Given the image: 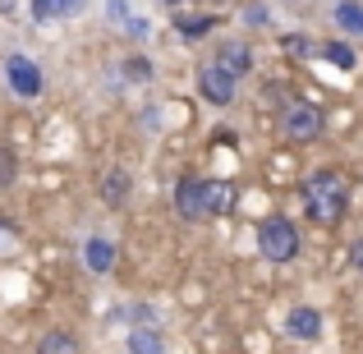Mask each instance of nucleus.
Returning a JSON list of instances; mask_svg holds the SVG:
<instances>
[{
  "label": "nucleus",
  "instance_id": "f8f14e48",
  "mask_svg": "<svg viewBox=\"0 0 363 354\" xmlns=\"http://www.w3.org/2000/svg\"><path fill=\"white\" fill-rule=\"evenodd\" d=\"M37 354H83V350L69 331H46V336L37 341Z\"/></svg>",
  "mask_w": 363,
  "mask_h": 354
},
{
  "label": "nucleus",
  "instance_id": "2eb2a0df",
  "mask_svg": "<svg viewBox=\"0 0 363 354\" xmlns=\"http://www.w3.org/2000/svg\"><path fill=\"white\" fill-rule=\"evenodd\" d=\"M69 14V0H33V18L37 23H51V18Z\"/></svg>",
  "mask_w": 363,
  "mask_h": 354
},
{
  "label": "nucleus",
  "instance_id": "f03ea898",
  "mask_svg": "<svg viewBox=\"0 0 363 354\" xmlns=\"http://www.w3.org/2000/svg\"><path fill=\"white\" fill-rule=\"evenodd\" d=\"M276 124H281L285 143H313V138H322V129H327L322 111L313 106V101H303V97H285Z\"/></svg>",
  "mask_w": 363,
  "mask_h": 354
},
{
  "label": "nucleus",
  "instance_id": "1a4fd4ad",
  "mask_svg": "<svg viewBox=\"0 0 363 354\" xmlns=\"http://www.w3.org/2000/svg\"><path fill=\"white\" fill-rule=\"evenodd\" d=\"M83 267H88L92 276H106L111 267H116V244H111L106 235H88L83 239Z\"/></svg>",
  "mask_w": 363,
  "mask_h": 354
},
{
  "label": "nucleus",
  "instance_id": "f3484780",
  "mask_svg": "<svg viewBox=\"0 0 363 354\" xmlns=\"http://www.w3.org/2000/svg\"><path fill=\"white\" fill-rule=\"evenodd\" d=\"M322 55H327V60L336 65V70H354V51H350V46H340V42H331Z\"/></svg>",
  "mask_w": 363,
  "mask_h": 354
},
{
  "label": "nucleus",
  "instance_id": "6ab92c4d",
  "mask_svg": "<svg viewBox=\"0 0 363 354\" xmlns=\"http://www.w3.org/2000/svg\"><path fill=\"white\" fill-rule=\"evenodd\" d=\"M308 37H285V51H290V55H308Z\"/></svg>",
  "mask_w": 363,
  "mask_h": 354
},
{
  "label": "nucleus",
  "instance_id": "0eeeda50",
  "mask_svg": "<svg viewBox=\"0 0 363 354\" xmlns=\"http://www.w3.org/2000/svg\"><path fill=\"white\" fill-rule=\"evenodd\" d=\"M97 194H101V203L106 207H129V198H133V175L124 166H116V170H106V175H101V184H97Z\"/></svg>",
  "mask_w": 363,
  "mask_h": 354
},
{
  "label": "nucleus",
  "instance_id": "423d86ee",
  "mask_svg": "<svg viewBox=\"0 0 363 354\" xmlns=\"http://www.w3.org/2000/svg\"><path fill=\"white\" fill-rule=\"evenodd\" d=\"M5 83L18 92L23 101H33V97H42V88H46V79H42V70H37L28 55H9L5 60Z\"/></svg>",
  "mask_w": 363,
  "mask_h": 354
},
{
  "label": "nucleus",
  "instance_id": "9d476101",
  "mask_svg": "<svg viewBox=\"0 0 363 354\" xmlns=\"http://www.w3.org/2000/svg\"><path fill=\"white\" fill-rule=\"evenodd\" d=\"M124 350H129V354H166V336L157 331V322H152V327L143 322V327H133V331H129Z\"/></svg>",
  "mask_w": 363,
  "mask_h": 354
},
{
  "label": "nucleus",
  "instance_id": "7ed1b4c3",
  "mask_svg": "<svg viewBox=\"0 0 363 354\" xmlns=\"http://www.w3.org/2000/svg\"><path fill=\"white\" fill-rule=\"evenodd\" d=\"M257 253L267 262H294L299 258V226L290 216H267L257 226Z\"/></svg>",
  "mask_w": 363,
  "mask_h": 354
},
{
  "label": "nucleus",
  "instance_id": "4468645a",
  "mask_svg": "<svg viewBox=\"0 0 363 354\" xmlns=\"http://www.w3.org/2000/svg\"><path fill=\"white\" fill-rule=\"evenodd\" d=\"M207 198H212V216L230 212V207H235V184H225V179H207Z\"/></svg>",
  "mask_w": 363,
  "mask_h": 354
},
{
  "label": "nucleus",
  "instance_id": "6e6552de",
  "mask_svg": "<svg viewBox=\"0 0 363 354\" xmlns=\"http://www.w3.org/2000/svg\"><path fill=\"white\" fill-rule=\"evenodd\" d=\"M285 336H290V341H318L322 336V313L308 309V304L290 309V313H285Z\"/></svg>",
  "mask_w": 363,
  "mask_h": 354
},
{
  "label": "nucleus",
  "instance_id": "4be33fe9",
  "mask_svg": "<svg viewBox=\"0 0 363 354\" xmlns=\"http://www.w3.org/2000/svg\"><path fill=\"white\" fill-rule=\"evenodd\" d=\"M9 5H14V0H0V14H5V9H9Z\"/></svg>",
  "mask_w": 363,
  "mask_h": 354
},
{
  "label": "nucleus",
  "instance_id": "dca6fc26",
  "mask_svg": "<svg viewBox=\"0 0 363 354\" xmlns=\"http://www.w3.org/2000/svg\"><path fill=\"white\" fill-rule=\"evenodd\" d=\"M14 179H18V157L9 148H0V189L14 184Z\"/></svg>",
  "mask_w": 363,
  "mask_h": 354
},
{
  "label": "nucleus",
  "instance_id": "aec40b11",
  "mask_svg": "<svg viewBox=\"0 0 363 354\" xmlns=\"http://www.w3.org/2000/svg\"><path fill=\"white\" fill-rule=\"evenodd\" d=\"M350 267L363 276V239H354V244H350Z\"/></svg>",
  "mask_w": 363,
  "mask_h": 354
},
{
  "label": "nucleus",
  "instance_id": "a211bd4d",
  "mask_svg": "<svg viewBox=\"0 0 363 354\" xmlns=\"http://www.w3.org/2000/svg\"><path fill=\"white\" fill-rule=\"evenodd\" d=\"M175 28H179L184 37H198V33H207L212 23H207V18H175Z\"/></svg>",
  "mask_w": 363,
  "mask_h": 354
},
{
  "label": "nucleus",
  "instance_id": "39448f33",
  "mask_svg": "<svg viewBox=\"0 0 363 354\" xmlns=\"http://www.w3.org/2000/svg\"><path fill=\"white\" fill-rule=\"evenodd\" d=\"M198 92H203L212 106H230V101L240 97V74H230L225 65L207 60L203 70H198Z\"/></svg>",
  "mask_w": 363,
  "mask_h": 354
},
{
  "label": "nucleus",
  "instance_id": "ddd939ff",
  "mask_svg": "<svg viewBox=\"0 0 363 354\" xmlns=\"http://www.w3.org/2000/svg\"><path fill=\"white\" fill-rule=\"evenodd\" d=\"M336 23L345 28V33L363 37V5H359V0H340V5H336Z\"/></svg>",
  "mask_w": 363,
  "mask_h": 354
},
{
  "label": "nucleus",
  "instance_id": "f257e3e1",
  "mask_svg": "<svg viewBox=\"0 0 363 354\" xmlns=\"http://www.w3.org/2000/svg\"><path fill=\"white\" fill-rule=\"evenodd\" d=\"M303 194V212H308L313 226H340L350 212V179L340 175V170H313L308 179L299 184Z\"/></svg>",
  "mask_w": 363,
  "mask_h": 354
},
{
  "label": "nucleus",
  "instance_id": "20e7f679",
  "mask_svg": "<svg viewBox=\"0 0 363 354\" xmlns=\"http://www.w3.org/2000/svg\"><path fill=\"white\" fill-rule=\"evenodd\" d=\"M175 212L179 221H212V198H207V179L203 175H184L175 184Z\"/></svg>",
  "mask_w": 363,
  "mask_h": 354
},
{
  "label": "nucleus",
  "instance_id": "9b49d317",
  "mask_svg": "<svg viewBox=\"0 0 363 354\" xmlns=\"http://www.w3.org/2000/svg\"><path fill=\"white\" fill-rule=\"evenodd\" d=\"M216 65H225L230 74H240V79H244V74L253 70V51H248L244 42H225L221 51H216Z\"/></svg>",
  "mask_w": 363,
  "mask_h": 354
},
{
  "label": "nucleus",
  "instance_id": "412c9836",
  "mask_svg": "<svg viewBox=\"0 0 363 354\" xmlns=\"http://www.w3.org/2000/svg\"><path fill=\"white\" fill-rule=\"evenodd\" d=\"M244 18H248V23H267V9H262V5H248Z\"/></svg>",
  "mask_w": 363,
  "mask_h": 354
}]
</instances>
